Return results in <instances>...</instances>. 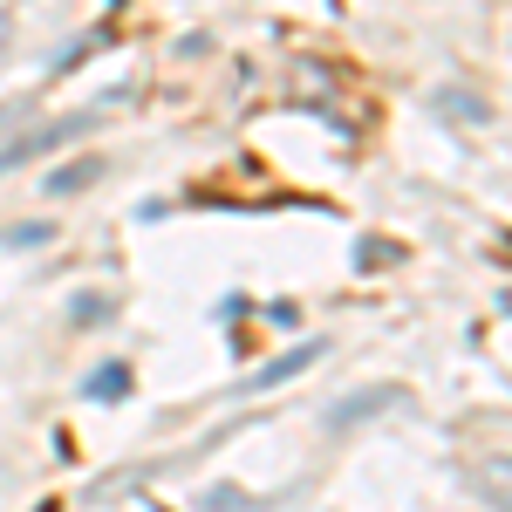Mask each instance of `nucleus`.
Segmentation results:
<instances>
[{
  "instance_id": "obj_1",
  "label": "nucleus",
  "mask_w": 512,
  "mask_h": 512,
  "mask_svg": "<svg viewBox=\"0 0 512 512\" xmlns=\"http://www.w3.org/2000/svg\"><path fill=\"white\" fill-rule=\"evenodd\" d=\"M76 130H82V117H69V123H41L35 137H21V144H7V151H0V164H28L35 151H48V144H62V137H76Z\"/></svg>"
},
{
  "instance_id": "obj_2",
  "label": "nucleus",
  "mask_w": 512,
  "mask_h": 512,
  "mask_svg": "<svg viewBox=\"0 0 512 512\" xmlns=\"http://www.w3.org/2000/svg\"><path fill=\"white\" fill-rule=\"evenodd\" d=\"M478 492H485L492 506H512V451H499V458L478 465Z\"/></svg>"
},
{
  "instance_id": "obj_3",
  "label": "nucleus",
  "mask_w": 512,
  "mask_h": 512,
  "mask_svg": "<svg viewBox=\"0 0 512 512\" xmlns=\"http://www.w3.org/2000/svg\"><path fill=\"white\" fill-rule=\"evenodd\" d=\"M103 178V158H82V164H62L55 178H48V198H69V192H89Z\"/></svg>"
},
{
  "instance_id": "obj_4",
  "label": "nucleus",
  "mask_w": 512,
  "mask_h": 512,
  "mask_svg": "<svg viewBox=\"0 0 512 512\" xmlns=\"http://www.w3.org/2000/svg\"><path fill=\"white\" fill-rule=\"evenodd\" d=\"M110 390H130V369L110 362V369H96V376H89V396H103V403H110Z\"/></svg>"
}]
</instances>
